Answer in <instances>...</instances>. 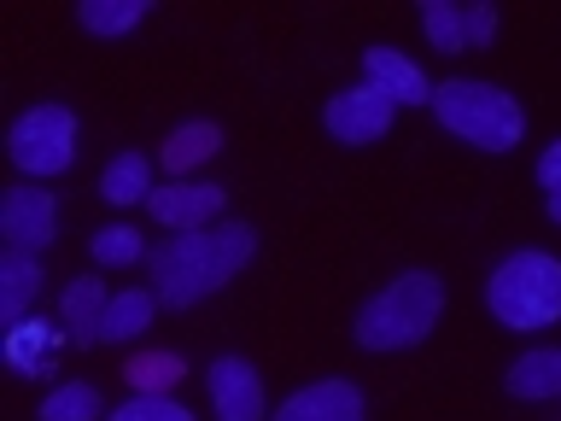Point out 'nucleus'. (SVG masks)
Listing matches in <instances>:
<instances>
[{"label": "nucleus", "mask_w": 561, "mask_h": 421, "mask_svg": "<svg viewBox=\"0 0 561 421\" xmlns=\"http://www.w3.org/2000/svg\"><path fill=\"white\" fill-rule=\"evenodd\" d=\"M252 258H257V228L252 223H217V228H193V235L152 246L147 275H152L158 305L187 310V305H205L210 293H222Z\"/></svg>", "instance_id": "nucleus-1"}, {"label": "nucleus", "mask_w": 561, "mask_h": 421, "mask_svg": "<svg viewBox=\"0 0 561 421\" xmlns=\"http://www.w3.org/2000/svg\"><path fill=\"white\" fill-rule=\"evenodd\" d=\"M438 316H445V281H438L433 270H410L357 310L351 340H357L363 351H410L438 328Z\"/></svg>", "instance_id": "nucleus-2"}, {"label": "nucleus", "mask_w": 561, "mask_h": 421, "mask_svg": "<svg viewBox=\"0 0 561 421\" xmlns=\"http://www.w3.org/2000/svg\"><path fill=\"white\" fill-rule=\"evenodd\" d=\"M433 117L445 123L456 140L480 152H515L526 135V112L520 100L497 82H473V77H450L433 82Z\"/></svg>", "instance_id": "nucleus-3"}, {"label": "nucleus", "mask_w": 561, "mask_h": 421, "mask_svg": "<svg viewBox=\"0 0 561 421\" xmlns=\"http://www.w3.org/2000/svg\"><path fill=\"white\" fill-rule=\"evenodd\" d=\"M485 310L508 333H543L561 322V258L515 252L485 275Z\"/></svg>", "instance_id": "nucleus-4"}, {"label": "nucleus", "mask_w": 561, "mask_h": 421, "mask_svg": "<svg viewBox=\"0 0 561 421\" xmlns=\"http://www.w3.org/2000/svg\"><path fill=\"white\" fill-rule=\"evenodd\" d=\"M7 158L24 175H35V182L65 175L70 164H77V112H70V105H53V100L30 105L7 135Z\"/></svg>", "instance_id": "nucleus-5"}, {"label": "nucleus", "mask_w": 561, "mask_h": 421, "mask_svg": "<svg viewBox=\"0 0 561 421\" xmlns=\"http://www.w3.org/2000/svg\"><path fill=\"white\" fill-rule=\"evenodd\" d=\"M392 117H398V100H386L380 88H340L328 105H322V129L340 140V147H375V140L392 135Z\"/></svg>", "instance_id": "nucleus-6"}, {"label": "nucleus", "mask_w": 561, "mask_h": 421, "mask_svg": "<svg viewBox=\"0 0 561 421\" xmlns=\"http://www.w3.org/2000/svg\"><path fill=\"white\" fill-rule=\"evenodd\" d=\"M0 235H7L12 252L42 258L47 246L59 240V205H53V193L35 187V182L7 187V200H0Z\"/></svg>", "instance_id": "nucleus-7"}, {"label": "nucleus", "mask_w": 561, "mask_h": 421, "mask_svg": "<svg viewBox=\"0 0 561 421\" xmlns=\"http://www.w3.org/2000/svg\"><path fill=\"white\" fill-rule=\"evenodd\" d=\"M228 205V187L217 182H170V187H152L147 200V217L170 235H193V228H217Z\"/></svg>", "instance_id": "nucleus-8"}, {"label": "nucleus", "mask_w": 561, "mask_h": 421, "mask_svg": "<svg viewBox=\"0 0 561 421\" xmlns=\"http://www.w3.org/2000/svg\"><path fill=\"white\" fill-rule=\"evenodd\" d=\"M205 392H210V410H217V421H270V410H263V380H257V368L245 363V357H234V351L210 357Z\"/></svg>", "instance_id": "nucleus-9"}, {"label": "nucleus", "mask_w": 561, "mask_h": 421, "mask_svg": "<svg viewBox=\"0 0 561 421\" xmlns=\"http://www.w3.org/2000/svg\"><path fill=\"white\" fill-rule=\"evenodd\" d=\"M270 421H368V410H363V392L345 375H328V380L298 386Z\"/></svg>", "instance_id": "nucleus-10"}, {"label": "nucleus", "mask_w": 561, "mask_h": 421, "mask_svg": "<svg viewBox=\"0 0 561 421\" xmlns=\"http://www.w3.org/2000/svg\"><path fill=\"white\" fill-rule=\"evenodd\" d=\"M363 82L380 88V94L398 100V105H433V82L421 77V65L398 47H368L363 53Z\"/></svg>", "instance_id": "nucleus-11"}, {"label": "nucleus", "mask_w": 561, "mask_h": 421, "mask_svg": "<svg viewBox=\"0 0 561 421\" xmlns=\"http://www.w3.org/2000/svg\"><path fill=\"white\" fill-rule=\"evenodd\" d=\"M35 298H42V258L12 252V246H7V258H0V322H7V328L30 322Z\"/></svg>", "instance_id": "nucleus-12"}, {"label": "nucleus", "mask_w": 561, "mask_h": 421, "mask_svg": "<svg viewBox=\"0 0 561 421\" xmlns=\"http://www.w3.org/2000/svg\"><path fill=\"white\" fill-rule=\"evenodd\" d=\"M105 305H112V293H105L100 275H77V281H70V287L59 293V322H65L70 340H77V345H94V340H100Z\"/></svg>", "instance_id": "nucleus-13"}, {"label": "nucleus", "mask_w": 561, "mask_h": 421, "mask_svg": "<svg viewBox=\"0 0 561 421\" xmlns=\"http://www.w3.org/2000/svg\"><path fill=\"white\" fill-rule=\"evenodd\" d=\"M217 147H222V129H217L210 117H199V123H182V129L164 135V147H158V164H164L175 182H187V170L210 164V158H217Z\"/></svg>", "instance_id": "nucleus-14"}, {"label": "nucleus", "mask_w": 561, "mask_h": 421, "mask_svg": "<svg viewBox=\"0 0 561 421\" xmlns=\"http://www.w3.org/2000/svg\"><path fill=\"white\" fill-rule=\"evenodd\" d=\"M152 316H158V293L152 287L112 293V305H105V316H100V345H123V340H135V333H147Z\"/></svg>", "instance_id": "nucleus-15"}, {"label": "nucleus", "mask_w": 561, "mask_h": 421, "mask_svg": "<svg viewBox=\"0 0 561 421\" xmlns=\"http://www.w3.org/2000/svg\"><path fill=\"white\" fill-rule=\"evenodd\" d=\"M508 392L538 403V398H561V345H538L520 351L515 368H508Z\"/></svg>", "instance_id": "nucleus-16"}, {"label": "nucleus", "mask_w": 561, "mask_h": 421, "mask_svg": "<svg viewBox=\"0 0 561 421\" xmlns=\"http://www.w3.org/2000/svg\"><path fill=\"white\" fill-rule=\"evenodd\" d=\"M100 200L105 205H147L152 200V158L147 152H117L100 170Z\"/></svg>", "instance_id": "nucleus-17"}, {"label": "nucleus", "mask_w": 561, "mask_h": 421, "mask_svg": "<svg viewBox=\"0 0 561 421\" xmlns=\"http://www.w3.org/2000/svg\"><path fill=\"white\" fill-rule=\"evenodd\" d=\"M123 380L135 386V398H170L175 386L187 380V363L175 357V351H135V357L123 363Z\"/></svg>", "instance_id": "nucleus-18"}, {"label": "nucleus", "mask_w": 561, "mask_h": 421, "mask_svg": "<svg viewBox=\"0 0 561 421\" xmlns=\"http://www.w3.org/2000/svg\"><path fill=\"white\" fill-rule=\"evenodd\" d=\"M53 345H59V328L53 322H18L7 333V363L18 375H47L53 368Z\"/></svg>", "instance_id": "nucleus-19"}, {"label": "nucleus", "mask_w": 561, "mask_h": 421, "mask_svg": "<svg viewBox=\"0 0 561 421\" xmlns=\"http://www.w3.org/2000/svg\"><path fill=\"white\" fill-rule=\"evenodd\" d=\"M421 35L456 59V53H468V7H456V0H421Z\"/></svg>", "instance_id": "nucleus-20"}, {"label": "nucleus", "mask_w": 561, "mask_h": 421, "mask_svg": "<svg viewBox=\"0 0 561 421\" xmlns=\"http://www.w3.org/2000/svg\"><path fill=\"white\" fill-rule=\"evenodd\" d=\"M147 0H82L77 7V24L88 35H129L135 24H147Z\"/></svg>", "instance_id": "nucleus-21"}, {"label": "nucleus", "mask_w": 561, "mask_h": 421, "mask_svg": "<svg viewBox=\"0 0 561 421\" xmlns=\"http://www.w3.org/2000/svg\"><path fill=\"white\" fill-rule=\"evenodd\" d=\"M100 416H112V410L100 403V386H88V380H65L42 398V421H100Z\"/></svg>", "instance_id": "nucleus-22"}, {"label": "nucleus", "mask_w": 561, "mask_h": 421, "mask_svg": "<svg viewBox=\"0 0 561 421\" xmlns=\"http://www.w3.org/2000/svg\"><path fill=\"white\" fill-rule=\"evenodd\" d=\"M88 252H94V263H105V270H123V263H140V258H147V246H140V228L112 223V228H94Z\"/></svg>", "instance_id": "nucleus-23"}, {"label": "nucleus", "mask_w": 561, "mask_h": 421, "mask_svg": "<svg viewBox=\"0 0 561 421\" xmlns=\"http://www.w3.org/2000/svg\"><path fill=\"white\" fill-rule=\"evenodd\" d=\"M105 421H193V410H182L175 398H129V403H117Z\"/></svg>", "instance_id": "nucleus-24"}, {"label": "nucleus", "mask_w": 561, "mask_h": 421, "mask_svg": "<svg viewBox=\"0 0 561 421\" xmlns=\"http://www.w3.org/2000/svg\"><path fill=\"white\" fill-rule=\"evenodd\" d=\"M491 35H497V7H491V0H473L468 7V53L491 47Z\"/></svg>", "instance_id": "nucleus-25"}, {"label": "nucleus", "mask_w": 561, "mask_h": 421, "mask_svg": "<svg viewBox=\"0 0 561 421\" xmlns=\"http://www.w3.org/2000/svg\"><path fill=\"white\" fill-rule=\"evenodd\" d=\"M538 187L543 193H561V135L538 152Z\"/></svg>", "instance_id": "nucleus-26"}, {"label": "nucleus", "mask_w": 561, "mask_h": 421, "mask_svg": "<svg viewBox=\"0 0 561 421\" xmlns=\"http://www.w3.org/2000/svg\"><path fill=\"white\" fill-rule=\"evenodd\" d=\"M543 210H550V223H561V193H543Z\"/></svg>", "instance_id": "nucleus-27"}]
</instances>
